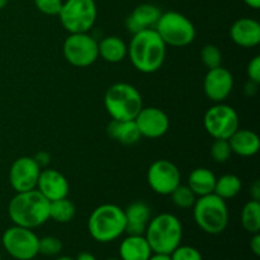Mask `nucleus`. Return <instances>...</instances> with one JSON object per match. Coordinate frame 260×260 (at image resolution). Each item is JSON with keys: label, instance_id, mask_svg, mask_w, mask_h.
<instances>
[{"label": "nucleus", "instance_id": "nucleus-11", "mask_svg": "<svg viewBox=\"0 0 260 260\" xmlns=\"http://www.w3.org/2000/svg\"><path fill=\"white\" fill-rule=\"evenodd\" d=\"M203 126L207 134L217 140H229L238 128H240L239 114L231 106L216 103L205 114Z\"/></svg>", "mask_w": 260, "mask_h": 260}, {"label": "nucleus", "instance_id": "nucleus-12", "mask_svg": "<svg viewBox=\"0 0 260 260\" xmlns=\"http://www.w3.org/2000/svg\"><path fill=\"white\" fill-rule=\"evenodd\" d=\"M182 175L174 162L160 159L152 162L147 170V183L156 194L170 196L180 184Z\"/></svg>", "mask_w": 260, "mask_h": 260}, {"label": "nucleus", "instance_id": "nucleus-29", "mask_svg": "<svg viewBox=\"0 0 260 260\" xmlns=\"http://www.w3.org/2000/svg\"><path fill=\"white\" fill-rule=\"evenodd\" d=\"M201 60H202L203 65L208 70L218 68V66H221V62H222V53H221L220 48L217 46L206 45L201 50Z\"/></svg>", "mask_w": 260, "mask_h": 260}, {"label": "nucleus", "instance_id": "nucleus-16", "mask_svg": "<svg viewBox=\"0 0 260 260\" xmlns=\"http://www.w3.org/2000/svg\"><path fill=\"white\" fill-rule=\"evenodd\" d=\"M36 189L50 202H52L68 197L70 185L62 173L55 169H45L41 170Z\"/></svg>", "mask_w": 260, "mask_h": 260}, {"label": "nucleus", "instance_id": "nucleus-17", "mask_svg": "<svg viewBox=\"0 0 260 260\" xmlns=\"http://www.w3.org/2000/svg\"><path fill=\"white\" fill-rule=\"evenodd\" d=\"M230 37L240 47H255L260 43V23L253 18H240L231 25Z\"/></svg>", "mask_w": 260, "mask_h": 260}, {"label": "nucleus", "instance_id": "nucleus-21", "mask_svg": "<svg viewBox=\"0 0 260 260\" xmlns=\"http://www.w3.org/2000/svg\"><path fill=\"white\" fill-rule=\"evenodd\" d=\"M121 260H147L152 250L144 235H127L119 244Z\"/></svg>", "mask_w": 260, "mask_h": 260}, {"label": "nucleus", "instance_id": "nucleus-32", "mask_svg": "<svg viewBox=\"0 0 260 260\" xmlns=\"http://www.w3.org/2000/svg\"><path fill=\"white\" fill-rule=\"evenodd\" d=\"M170 259L172 260H203L202 254L194 246L182 245L180 244L177 249L170 253Z\"/></svg>", "mask_w": 260, "mask_h": 260}, {"label": "nucleus", "instance_id": "nucleus-37", "mask_svg": "<svg viewBox=\"0 0 260 260\" xmlns=\"http://www.w3.org/2000/svg\"><path fill=\"white\" fill-rule=\"evenodd\" d=\"M75 260H98V259L95 258V255L89 253V251H81V253H79L78 255H76Z\"/></svg>", "mask_w": 260, "mask_h": 260}, {"label": "nucleus", "instance_id": "nucleus-4", "mask_svg": "<svg viewBox=\"0 0 260 260\" xmlns=\"http://www.w3.org/2000/svg\"><path fill=\"white\" fill-rule=\"evenodd\" d=\"M88 231L94 240L102 244L121 238L126 231L123 208L112 203L98 206L89 216Z\"/></svg>", "mask_w": 260, "mask_h": 260}, {"label": "nucleus", "instance_id": "nucleus-26", "mask_svg": "<svg viewBox=\"0 0 260 260\" xmlns=\"http://www.w3.org/2000/svg\"><path fill=\"white\" fill-rule=\"evenodd\" d=\"M241 225L249 234H258L260 231V203L259 201H249L241 211Z\"/></svg>", "mask_w": 260, "mask_h": 260}, {"label": "nucleus", "instance_id": "nucleus-27", "mask_svg": "<svg viewBox=\"0 0 260 260\" xmlns=\"http://www.w3.org/2000/svg\"><path fill=\"white\" fill-rule=\"evenodd\" d=\"M76 207L68 197L50 202V220L58 223H68L75 217Z\"/></svg>", "mask_w": 260, "mask_h": 260}, {"label": "nucleus", "instance_id": "nucleus-23", "mask_svg": "<svg viewBox=\"0 0 260 260\" xmlns=\"http://www.w3.org/2000/svg\"><path fill=\"white\" fill-rule=\"evenodd\" d=\"M99 56L109 63L121 62L127 56V45L117 36H107L98 43Z\"/></svg>", "mask_w": 260, "mask_h": 260}, {"label": "nucleus", "instance_id": "nucleus-2", "mask_svg": "<svg viewBox=\"0 0 260 260\" xmlns=\"http://www.w3.org/2000/svg\"><path fill=\"white\" fill-rule=\"evenodd\" d=\"M8 215L14 225L35 230L50 220V201L37 189L15 193L8 205Z\"/></svg>", "mask_w": 260, "mask_h": 260}, {"label": "nucleus", "instance_id": "nucleus-41", "mask_svg": "<svg viewBox=\"0 0 260 260\" xmlns=\"http://www.w3.org/2000/svg\"><path fill=\"white\" fill-rule=\"evenodd\" d=\"M56 260H75V259L70 258V256H60V258H57Z\"/></svg>", "mask_w": 260, "mask_h": 260}, {"label": "nucleus", "instance_id": "nucleus-9", "mask_svg": "<svg viewBox=\"0 0 260 260\" xmlns=\"http://www.w3.org/2000/svg\"><path fill=\"white\" fill-rule=\"evenodd\" d=\"M40 238L30 229L12 226L2 236L4 250L15 260H32L38 255Z\"/></svg>", "mask_w": 260, "mask_h": 260}, {"label": "nucleus", "instance_id": "nucleus-10", "mask_svg": "<svg viewBox=\"0 0 260 260\" xmlns=\"http://www.w3.org/2000/svg\"><path fill=\"white\" fill-rule=\"evenodd\" d=\"M62 53L70 65L88 68L99 57L98 42L88 32L70 33L63 42Z\"/></svg>", "mask_w": 260, "mask_h": 260}, {"label": "nucleus", "instance_id": "nucleus-34", "mask_svg": "<svg viewBox=\"0 0 260 260\" xmlns=\"http://www.w3.org/2000/svg\"><path fill=\"white\" fill-rule=\"evenodd\" d=\"M246 74H248L249 81L256 84L260 83V56H254L251 58L246 68Z\"/></svg>", "mask_w": 260, "mask_h": 260}, {"label": "nucleus", "instance_id": "nucleus-40", "mask_svg": "<svg viewBox=\"0 0 260 260\" xmlns=\"http://www.w3.org/2000/svg\"><path fill=\"white\" fill-rule=\"evenodd\" d=\"M8 2H9V0H0V10L4 9V8L7 7Z\"/></svg>", "mask_w": 260, "mask_h": 260}, {"label": "nucleus", "instance_id": "nucleus-39", "mask_svg": "<svg viewBox=\"0 0 260 260\" xmlns=\"http://www.w3.org/2000/svg\"><path fill=\"white\" fill-rule=\"evenodd\" d=\"M244 3H245L249 8H251V9L258 10L260 8V0H244Z\"/></svg>", "mask_w": 260, "mask_h": 260}, {"label": "nucleus", "instance_id": "nucleus-14", "mask_svg": "<svg viewBox=\"0 0 260 260\" xmlns=\"http://www.w3.org/2000/svg\"><path fill=\"white\" fill-rule=\"evenodd\" d=\"M141 137L159 139L168 132L170 121L168 114L156 107H142L135 118Z\"/></svg>", "mask_w": 260, "mask_h": 260}, {"label": "nucleus", "instance_id": "nucleus-8", "mask_svg": "<svg viewBox=\"0 0 260 260\" xmlns=\"http://www.w3.org/2000/svg\"><path fill=\"white\" fill-rule=\"evenodd\" d=\"M98 9L94 0H65L58 18L69 33H85L95 24Z\"/></svg>", "mask_w": 260, "mask_h": 260}, {"label": "nucleus", "instance_id": "nucleus-7", "mask_svg": "<svg viewBox=\"0 0 260 260\" xmlns=\"http://www.w3.org/2000/svg\"><path fill=\"white\" fill-rule=\"evenodd\" d=\"M154 29L167 46L185 47L196 38V28L189 18L178 12L161 13Z\"/></svg>", "mask_w": 260, "mask_h": 260}, {"label": "nucleus", "instance_id": "nucleus-3", "mask_svg": "<svg viewBox=\"0 0 260 260\" xmlns=\"http://www.w3.org/2000/svg\"><path fill=\"white\" fill-rule=\"evenodd\" d=\"M144 236L152 253L170 254L182 244L183 225L173 213H160L149 221Z\"/></svg>", "mask_w": 260, "mask_h": 260}, {"label": "nucleus", "instance_id": "nucleus-5", "mask_svg": "<svg viewBox=\"0 0 260 260\" xmlns=\"http://www.w3.org/2000/svg\"><path fill=\"white\" fill-rule=\"evenodd\" d=\"M144 103L139 89L128 83H116L104 94V108L114 121H132Z\"/></svg>", "mask_w": 260, "mask_h": 260}, {"label": "nucleus", "instance_id": "nucleus-22", "mask_svg": "<svg viewBox=\"0 0 260 260\" xmlns=\"http://www.w3.org/2000/svg\"><path fill=\"white\" fill-rule=\"evenodd\" d=\"M107 134L114 141L123 145H135L141 139L135 119L132 121H114L112 119L107 126Z\"/></svg>", "mask_w": 260, "mask_h": 260}, {"label": "nucleus", "instance_id": "nucleus-33", "mask_svg": "<svg viewBox=\"0 0 260 260\" xmlns=\"http://www.w3.org/2000/svg\"><path fill=\"white\" fill-rule=\"evenodd\" d=\"M62 3V0H35L37 10L46 15H58Z\"/></svg>", "mask_w": 260, "mask_h": 260}, {"label": "nucleus", "instance_id": "nucleus-6", "mask_svg": "<svg viewBox=\"0 0 260 260\" xmlns=\"http://www.w3.org/2000/svg\"><path fill=\"white\" fill-rule=\"evenodd\" d=\"M192 208L196 225L203 233L218 235L228 228L230 220L228 205L215 193L198 197Z\"/></svg>", "mask_w": 260, "mask_h": 260}, {"label": "nucleus", "instance_id": "nucleus-19", "mask_svg": "<svg viewBox=\"0 0 260 260\" xmlns=\"http://www.w3.org/2000/svg\"><path fill=\"white\" fill-rule=\"evenodd\" d=\"M124 211L127 235H144L149 221L151 220V210L142 201L129 203Z\"/></svg>", "mask_w": 260, "mask_h": 260}, {"label": "nucleus", "instance_id": "nucleus-38", "mask_svg": "<svg viewBox=\"0 0 260 260\" xmlns=\"http://www.w3.org/2000/svg\"><path fill=\"white\" fill-rule=\"evenodd\" d=\"M147 260H172L170 254H161V253H152Z\"/></svg>", "mask_w": 260, "mask_h": 260}, {"label": "nucleus", "instance_id": "nucleus-42", "mask_svg": "<svg viewBox=\"0 0 260 260\" xmlns=\"http://www.w3.org/2000/svg\"><path fill=\"white\" fill-rule=\"evenodd\" d=\"M107 260H121V259H118V258H111V259H107Z\"/></svg>", "mask_w": 260, "mask_h": 260}, {"label": "nucleus", "instance_id": "nucleus-35", "mask_svg": "<svg viewBox=\"0 0 260 260\" xmlns=\"http://www.w3.org/2000/svg\"><path fill=\"white\" fill-rule=\"evenodd\" d=\"M250 250L255 256H260V234H253L250 240Z\"/></svg>", "mask_w": 260, "mask_h": 260}, {"label": "nucleus", "instance_id": "nucleus-1", "mask_svg": "<svg viewBox=\"0 0 260 260\" xmlns=\"http://www.w3.org/2000/svg\"><path fill=\"white\" fill-rule=\"evenodd\" d=\"M131 63L144 74H154L161 69L167 57V45L154 28L135 33L127 47Z\"/></svg>", "mask_w": 260, "mask_h": 260}, {"label": "nucleus", "instance_id": "nucleus-13", "mask_svg": "<svg viewBox=\"0 0 260 260\" xmlns=\"http://www.w3.org/2000/svg\"><path fill=\"white\" fill-rule=\"evenodd\" d=\"M41 170L42 169L35 157H18L9 170V182L15 193L36 189Z\"/></svg>", "mask_w": 260, "mask_h": 260}, {"label": "nucleus", "instance_id": "nucleus-31", "mask_svg": "<svg viewBox=\"0 0 260 260\" xmlns=\"http://www.w3.org/2000/svg\"><path fill=\"white\" fill-rule=\"evenodd\" d=\"M231 154H233V151H231L229 140L217 139L213 141L212 146H211V157L213 159V161L222 164L230 159Z\"/></svg>", "mask_w": 260, "mask_h": 260}, {"label": "nucleus", "instance_id": "nucleus-36", "mask_svg": "<svg viewBox=\"0 0 260 260\" xmlns=\"http://www.w3.org/2000/svg\"><path fill=\"white\" fill-rule=\"evenodd\" d=\"M250 196H251V200L254 201L260 200V183L258 180H255V182L250 185Z\"/></svg>", "mask_w": 260, "mask_h": 260}, {"label": "nucleus", "instance_id": "nucleus-15", "mask_svg": "<svg viewBox=\"0 0 260 260\" xmlns=\"http://www.w3.org/2000/svg\"><path fill=\"white\" fill-rule=\"evenodd\" d=\"M234 89V76L228 69L218 66L210 69L205 76L203 90L206 96L215 103H222Z\"/></svg>", "mask_w": 260, "mask_h": 260}, {"label": "nucleus", "instance_id": "nucleus-20", "mask_svg": "<svg viewBox=\"0 0 260 260\" xmlns=\"http://www.w3.org/2000/svg\"><path fill=\"white\" fill-rule=\"evenodd\" d=\"M233 154L243 157H250L258 154L260 147L259 136L251 129L238 128L229 139Z\"/></svg>", "mask_w": 260, "mask_h": 260}, {"label": "nucleus", "instance_id": "nucleus-25", "mask_svg": "<svg viewBox=\"0 0 260 260\" xmlns=\"http://www.w3.org/2000/svg\"><path fill=\"white\" fill-rule=\"evenodd\" d=\"M241 187H243L241 185V180L238 175L225 174L216 179L213 193L216 196H218L220 198H222V200L228 201L236 197L240 193Z\"/></svg>", "mask_w": 260, "mask_h": 260}, {"label": "nucleus", "instance_id": "nucleus-24", "mask_svg": "<svg viewBox=\"0 0 260 260\" xmlns=\"http://www.w3.org/2000/svg\"><path fill=\"white\" fill-rule=\"evenodd\" d=\"M216 175L207 168H197L192 170L188 177V187L197 197H203L213 193L216 184Z\"/></svg>", "mask_w": 260, "mask_h": 260}, {"label": "nucleus", "instance_id": "nucleus-18", "mask_svg": "<svg viewBox=\"0 0 260 260\" xmlns=\"http://www.w3.org/2000/svg\"><path fill=\"white\" fill-rule=\"evenodd\" d=\"M161 15V10L154 4H141L132 10L131 14L126 18V28L132 35L140 30L154 28L156 22Z\"/></svg>", "mask_w": 260, "mask_h": 260}, {"label": "nucleus", "instance_id": "nucleus-30", "mask_svg": "<svg viewBox=\"0 0 260 260\" xmlns=\"http://www.w3.org/2000/svg\"><path fill=\"white\" fill-rule=\"evenodd\" d=\"M62 250V243L55 236H45L38 243V254L46 256H56Z\"/></svg>", "mask_w": 260, "mask_h": 260}, {"label": "nucleus", "instance_id": "nucleus-28", "mask_svg": "<svg viewBox=\"0 0 260 260\" xmlns=\"http://www.w3.org/2000/svg\"><path fill=\"white\" fill-rule=\"evenodd\" d=\"M172 201L178 208H182V210H188V208H192L194 206L196 200H197V196L192 192L188 185H182L179 184L172 193Z\"/></svg>", "mask_w": 260, "mask_h": 260}]
</instances>
